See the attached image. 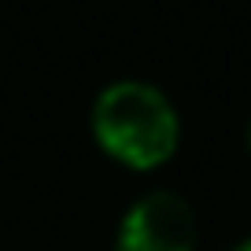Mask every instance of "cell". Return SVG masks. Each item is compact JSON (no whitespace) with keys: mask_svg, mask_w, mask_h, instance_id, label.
<instances>
[{"mask_svg":"<svg viewBox=\"0 0 251 251\" xmlns=\"http://www.w3.org/2000/svg\"><path fill=\"white\" fill-rule=\"evenodd\" d=\"M244 141H248V151H251V118H248V129H244Z\"/></svg>","mask_w":251,"mask_h":251,"instance_id":"obj_3","label":"cell"},{"mask_svg":"<svg viewBox=\"0 0 251 251\" xmlns=\"http://www.w3.org/2000/svg\"><path fill=\"white\" fill-rule=\"evenodd\" d=\"M196 211L177 192H148L126 211L115 251H196Z\"/></svg>","mask_w":251,"mask_h":251,"instance_id":"obj_2","label":"cell"},{"mask_svg":"<svg viewBox=\"0 0 251 251\" xmlns=\"http://www.w3.org/2000/svg\"><path fill=\"white\" fill-rule=\"evenodd\" d=\"M236 251H251V236H248V240H244V244H240Z\"/></svg>","mask_w":251,"mask_h":251,"instance_id":"obj_4","label":"cell"},{"mask_svg":"<svg viewBox=\"0 0 251 251\" xmlns=\"http://www.w3.org/2000/svg\"><path fill=\"white\" fill-rule=\"evenodd\" d=\"M93 137L115 163L129 170H155L177 151L181 118L155 85L115 81L93 103Z\"/></svg>","mask_w":251,"mask_h":251,"instance_id":"obj_1","label":"cell"}]
</instances>
